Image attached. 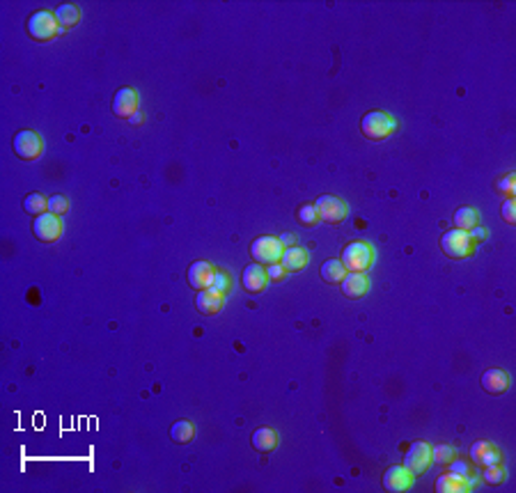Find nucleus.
<instances>
[{"instance_id": "bb28decb", "label": "nucleus", "mask_w": 516, "mask_h": 493, "mask_svg": "<svg viewBox=\"0 0 516 493\" xmlns=\"http://www.w3.org/2000/svg\"><path fill=\"white\" fill-rule=\"evenodd\" d=\"M507 477V470L503 468V463H493V466H484L482 470V480L489 484V487H500Z\"/></svg>"}, {"instance_id": "20e7f679", "label": "nucleus", "mask_w": 516, "mask_h": 493, "mask_svg": "<svg viewBox=\"0 0 516 493\" xmlns=\"http://www.w3.org/2000/svg\"><path fill=\"white\" fill-rule=\"evenodd\" d=\"M12 149L21 161H35V159H39L41 152H44V140H41L39 133L28 131L26 128V131H19L17 135H14Z\"/></svg>"}, {"instance_id": "5701e85b", "label": "nucleus", "mask_w": 516, "mask_h": 493, "mask_svg": "<svg viewBox=\"0 0 516 493\" xmlns=\"http://www.w3.org/2000/svg\"><path fill=\"white\" fill-rule=\"evenodd\" d=\"M475 225H479L477 209H472V206H459V209L455 211V227H457V230L468 232Z\"/></svg>"}, {"instance_id": "b1692460", "label": "nucleus", "mask_w": 516, "mask_h": 493, "mask_svg": "<svg viewBox=\"0 0 516 493\" xmlns=\"http://www.w3.org/2000/svg\"><path fill=\"white\" fill-rule=\"evenodd\" d=\"M344 276H347V269L342 267L340 260H326L321 264V278H324V282L340 284L344 280Z\"/></svg>"}, {"instance_id": "f03ea898", "label": "nucleus", "mask_w": 516, "mask_h": 493, "mask_svg": "<svg viewBox=\"0 0 516 493\" xmlns=\"http://www.w3.org/2000/svg\"><path fill=\"white\" fill-rule=\"evenodd\" d=\"M340 262L347 269V273H365L374 264V248L365 241H351L342 248Z\"/></svg>"}, {"instance_id": "f8f14e48", "label": "nucleus", "mask_w": 516, "mask_h": 493, "mask_svg": "<svg viewBox=\"0 0 516 493\" xmlns=\"http://www.w3.org/2000/svg\"><path fill=\"white\" fill-rule=\"evenodd\" d=\"M470 459L475 466L484 468V466H493V463H503V452L489 441H477L470 447Z\"/></svg>"}, {"instance_id": "e433bc0d", "label": "nucleus", "mask_w": 516, "mask_h": 493, "mask_svg": "<svg viewBox=\"0 0 516 493\" xmlns=\"http://www.w3.org/2000/svg\"><path fill=\"white\" fill-rule=\"evenodd\" d=\"M128 124H133V126L142 124V113H140V110H138V113H133V115L128 117Z\"/></svg>"}, {"instance_id": "2eb2a0df", "label": "nucleus", "mask_w": 516, "mask_h": 493, "mask_svg": "<svg viewBox=\"0 0 516 493\" xmlns=\"http://www.w3.org/2000/svg\"><path fill=\"white\" fill-rule=\"evenodd\" d=\"M243 289L250 291V294H260V291L267 289L269 284V278H267V269L262 267V264L253 262L250 267H246V271H243Z\"/></svg>"}, {"instance_id": "1a4fd4ad", "label": "nucleus", "mask_w": 516, "mask_h": 493, "mask_svg": "<svg viewBox=\"0 0 516 493\" xmlns=\"http://www.w3.org/2000/svg\"><path fill=\"white\" fill-rule=\"evenodd\" d=\"M62 220L60 216H55V213L46 211L41 213V216H35V223H32V234L37 237L39 241H44V244H53L62 237Z\"/></svg>"}, {"instance_id": "ddd939ff", "label": "nucleus", "mask_w": 516, "mask_h": 493, "mask_svg": "<svg viewBox=\"0 0 516 493\" xmlns=\"http://www.w3.org/2000/svg\"><path fill=\"white\" fill-rule=\"evenodd\" d=\"M413 480H415V477L408 473L404 466H390L383 473V489L390 491V493L408 491V489L413 487Z\"/></svg>"}, {"instance_id": "f704fd0d", "label": "nucleus", "mask_w": 516, "mask_h": 493, "mask_svg": "<svg viewBox=\"0 0 516 493\" xmlns=\"http://www.w3.org/2000/svg\"><path fill=\"white\" fill-rule=\"evenodd\" d=\"M489 237V232H486V227H482V225H475L472 230H468V239H470V244L475 246V244H482V241Z\"/></svg>"}, {"instance_id": "4be33fe9", "label": "nucleus", "mask_w": 516, "mask_h": 493, "mask_svg": "<svg viewBox=\"0 0 516 493\" xmlns=\"http://www.w3.org/2000/svg\"><path fill=\"white\" fill-rule=\"evenodd\" d=\"M170 438L179 443V445H186L195 438V425L191 420H177L175 425L170 427Z\"/></svg>"}, {"instance_id": "6e6552de", "label": "nucleus", "mask_w": 516, "mask_h": 493, "mask_svg": "<svg viewBox=\"0 0 516 493\" xmlns=\"http://www.w3.org/2000/svg\"><path fill=\"white\" fill-rule=\"evenodd\" d=\"M319 211V220H324L328 225H340L344 218H347V204L344 200H340L338 195H319L317 202H314Z\"/></svg>"}, {"instance_id": "9d476101", "label": "nucleus", "mask_w": 516, "mask_h": 493, "mask_svg": "<svg viewBox=\"0 0 516 493\" xmlns=\"http://www.w3.org/2000/svg\"><path fill=\"white\" fill-rule=\"evenodd\" d=\"M475 477H468V475H459V473H446L441 475L439 480H436V491L439 493H470L475 489Z\"/></svg>"}, {"instance_id": "cd10ccee", "label": "nucleus", "mask_w": 516, "mask_h": 493, "mask_svg": "<svg viewBox=\"0 0 516 493\" xmlns=\"http://www.w3.org/2000/svg\"><path fill=\"white\" fill-rule=\"evenodd\" d=\"M211 289L220 291V294H229V289H232V276H229V271L225 269H216L213 271V282H211Z\"/></svg>"}, {"instance_id": "473e14b6", "label": "nucleus", "mask_w": 516, "mask_h": 493, "mask_svg": "<svg viewBox=\"0 0 516 493\" xmlns=\"http://www.w3.org/2000/svg\"><path fill=\"white\" fill-rule=\"evenodd\" d=\"M503 220L505 223L514 225L516 223V200L514 197H507L505 204H503Z\"/></svg>"}, {"instance_id": "7ed1b4c3", "label": "nucleus", "mask_w": 516, "mask_h": 493, "mask_svg": "<svg viewBox=\"0 0 516 493\" xmlns=\"http://www.w3.org/2000/svg\"><path fill=\"white\" fill-rule=\"evenodd\" d=\"M26 30L35 41H51L53 37H57V32H62V28L57 26L55 14L41 10V12L30 14V19H28V23H26Z\"/></svg>"}, {"instance_id": "dca6fc26", "label": "nucleus", "mask_w": 516, "mask_h": 493, "mask_svg": "<svg viewBox=\"0 0 516 493\" xmlns=\"http://www.w3.org/2000/svg\"><path fill=\"white\" fill-rule=\"evenodd\" d=\"M482 388L493 397L503 395V392H507V388H510V374H507L505 369H498V367L486 369L482 374Z\"/></svg>"}, {"instance_id": "aec40b11", "label": "nucleus", "mask_w": 516, "mask_h": 493, "mask_svg": "<svg viewBox=\"0 0 516 493\" xmlns=\"http://www.w3.org/2000/svg\"><path fill=\"white\" fill-rule=\"evenodd\" d=\"M280 264L287 269V273H298V271H303L307 267V253H305V248H300V246L285 248V253L280 257Z\"/></svg>"}, {"instance_id": "f257e3e1", "label": "nucleus", "mask_w": 516, "mask_h": 493, "mask_svg": "<svg viewBox=\"0 0 516 493\" xmlns=\"http://www.w3.org/2000/svg\"><path fill=\"white\" fill-rule=\"evenodd\" d=\"M397 119L390 115V113H383V110H370L365 113L363 119H361V133L365 135L367 140H385L390 138L392 133L397 131Z\"/></svg>"}, {"instance_id": "c756f323", "label": "nucleus", "mask_w": 516, "mask_h": 493, "mask_svg": "<svg viewBox=\"0 0 516 493\" xmlns=\"http://www.w3.org/2000/svg\"><path fill=\"white\" fill-rule=\"evenodd\" d=\"M48 211L55 213V216H64L69 211V200L60 195V193H55L53 197H48Z\"/></svg>"}, {"instance_id": "c85d7f7f", "label": "nucleus", "mask_w": 516, "mask_h": 493, "mask_svg": "<svg viewBox=\"0 0 516 493\" xmlns=\"http://www.w3.org/2000/svg\"><path fill=\"white\" fill-rule=\"evenodd\" d=\"M455 459V450L450 447V445H436V447H432V463H448Z\"/></svg>"}, {"instance_id": "9b49d317", "label": "nucleus", "mask_w": 516, "mask_h": 493, "mask_svg": "<svg viewBox=\"0 0 516 493\" xmlns=\"http://www.w3.org/2000/svg\"><path fill=\"white\" fill-rule=\"evenodd\" d=\"M140 97L133 88H120L113 97V113L117 117H131L133 113H138Z\"/></svg>"}, {"instance_id": "6ab92c4d", "label": "nucleus", "mask_w": 516, "mask_h": 493, "mask_svg": "<svg viewBox=\"0 0 516 493\" xmlns=\"http://www.w3.org/2000/svg\"><path fill=\"white\" fill-rule=\"evenodd\" d=\"M342 294L349 298H363L370 289V280L365 278V273H347L344 280L340 282Z\"/></svg>"}, {"instance_id": "393cba45", "label": "nucleus", "mask_w": 516, "mask_h": 493, "mask_svg": "<svg viewBox=\"0 0 516 493\" xmlns=\"http://www.w3.org/2000/svg\"><path fill=\"white\" fill-rule=\"evenodd\" d=\"M23 209L30 213V216H41V213L48 211V200L41 195V193H30L23 200Z\"/></svg>"}, {"instance_id": "4468645a", "label": "nucleus", "mask_w": 516, "mask_h": 493, "mask_svg": "<svg viewBox=\"0 0 516 493\" xmlns=\"http://www.w3.org/2000/svg\"><path fill=\"white\" fill-rule=\"evenodd\" d=\"M213 271L216 269H213L211 262H204V260L193 262L189 267V284L198 291L209 289L213 282Z\"/></svg>"}, {"instance_id": "7c9ffc66", "label": "nucleus", "mask_w": 516, "mask_h": 493, "mask_svg": "<svg viewBox=\"0 0 516 493\" xmlns=\"http://www.w3.org/2000/svg\"><path fill=\"white\" fill-rule=\"evenodd\" d=\"M264 269H267L269 282H283L287 278V269L283 267L280 262H274V264H269V267H264Z\"/></svg>"}, {"instance_id": "2f4dec72", "label": "nucleus", "mask_w": 516, "mask_h": 493, "mask_svg": "<svg viewBox=\"0 0 516 493\" xmlns=\"http://www.w3.org/2000/svg\"><path fill=\"white\" fill-rule=\"evenodd\" d=\"M514 182H516V175L514 173H507L503 180H500L498 184H496V188L503 193V195H507V197H514V193H516V188H514Z\"/></svg>"}, {"instance_id": "a211bd4d", "label": "nucleus", "mask_w": 516, "mask_h": 493, "mask_svg": "<svg viewBox=\"0 0 516 493\" xmlns=\"http://www.w3.org/2000/svg\"><path fill=\"white\" fill-rule=\"evenodd\" d=\"M278 432L271 429V427H257V429L253 432V436H250V443H253V447L257 450V452L262 454H269L274 452V450L278 447Z\"/></svg>"}, {"instance_id": "f3484780", "label": "nucleus", "mask_w": 516, "mask_h": 493, "mask_svg": "<svg viewBox=\"0 0 516 493\" xmlns=\"http://www.w3.org/2000/svg\"><path fill=\"white\" fill-rule=\"evenodd\" d=\"M223 305H225V294H220V291L211 289V287L198 291V298H195L198 312H202V314H216V312L223 310Z\"/></svg>"}, {"instance_id": "412c9836", "label": "nucleus", "mask_w": 516, "mask_h": 493, "mask_svg": "<svg viewBox=\"0 0 516 493\" xmlns=\"http://www.w3.org/2000/svg\"><path fill=\"white\" fill-rule=\"evenodd\" d=\"M55 21L57 26L62 28V30H69V28H74L78 21H81V7L74 5V3H62L55 7Z\"/></svg>"}, {"instance_id": "72a5a7b5", "label": "nucleus", "mask_w": 516, "mask_h": 493, "mask_svg": "<svg viewBox=\"0 0 516 493\" xmlns=\"http://www.w3.org/2000/svg\"><path fill=\"white\" fill-rule=\"evenodd\" d=\"M448 466H450V470H452V473L475 477V475H472V468H470V463H468V461H455V459H452V461L448 463Z\"/></svg>"}, {"instance_id": "c9c22d12", "label": "nucleus", "mask_w": 516, "mask_h": 493, "mask_svg": "<svg viewBox=\"0 0 516 493\" xmlns=\"http://www.w3.org/2000/svg\"><path fill=\"white\" fill-rule=\"evenodd\" d=\"M278 239H280V244H283L285 248L296 246V237H294V234H283V237H278Z\"/></svg>"}, {"instance_id": "0eeeda50", "label": "nucleus", "mask_w": 516, "mask_h": 493, "mask_svg": "<svg viewBox=\"0 0 516 493\" xmlns=\"http://www.w3.org/2000/svg\"><path fill=\"white\" fill-rule=\"evenodd\" d=\"M429 466H432V445H427L425 441H415L413 445L406 450L404 468L413 477H418L422 473H427Z\"/></svg>"}, {"instance_id": "39448f33", "label": "nucleus", "mask_w": 516, "mask_h": 493, "mask_svg": "<svg viewBox=\"0 0 516 493\" xmlns=\"http://www.w3.org/2000/svg\"><path fill=\"white\" fill-rule=\"evenodd\" d=\"M285 253V246L280 244V239L276 237H257L253 244H250V257H253V262L257 264H274V262H280V257Z\"/></svg>"}, {"instance_id": "423d86ee", "label": "nucleus", "mask_w": 516, "mask_h": 493, "mask_svg": "<svg viewBox=\"0 0 516 493\" xmlns=\"http://www.w3.org/2000/svg\"><path fill=\"white\" fill-rule=\"evenodd\" d=\"M441 248H443V253H446L448 257H452V260H466V257H470L472 253H475V246L470 244L468 232L457 230V227L443 234Z\"/></svg>"}, {"instance_id": "a878e982", "label": "nucleus", "mask_w": 516, "mask_h": 493, "mask_svg": "<svg viewBox=\"0 0 516 493\" xmlns=\"http://www.w3.org/2000/svg\"><path fill=\"white\" fill-rule=\"evenodd\" d=\"M296 220L303 227H314V225H317L319 223V211H317V206H314V202L300 204L296 209Z\"/></svg>"}]
</instances>
